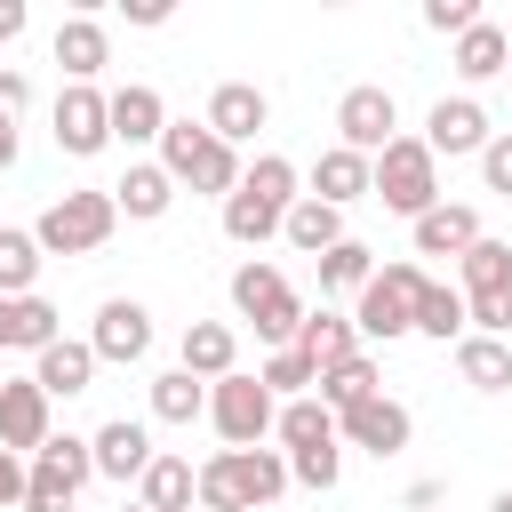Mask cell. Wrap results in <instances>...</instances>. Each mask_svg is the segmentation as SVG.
<instances>
[{
	"instance_id": "29",
	"label": "cell",
	"mask_w": 512,
	"mask_h": 512,
	"mask_svg": "<svg viewBox=\"0 0 512 512\" xmlns=\"http://www.w3.org/2000/svg\"><path fill=\"white\" fill-rule=\"evenodd\" d=\"M504 64H512V40H504V24H488V16H480L472 32H456V72H464V80H496Z\"/></svg>"
},
{
	"instance_id": "36",
	"label": "cell",
	"mask_w": 512,
	"mask_h": 512,
	"mask_svg": "<svg viewBox=\"0 0 512 512\" xmlns=\"http://www.w3.org/2000/svg\"><path fill=\"white\" fill-rule=\"evenodd\" d=\"M368 280H376V256H368V248H360V240L344 232V240H336V248L320 256V288H336V296H360Z\"/></svg>"
},
{
	"instance_id": "5",
	"label": "cell",
	"mask_w": 512,
	"mask_h": 512,
	"mask_svg": "<svg viewBox=\"0 0 512 512\" xmlns=\"http://www.w3.org/2000/svg\"><path fill=\"white\" fill-rule=\"evenodd\" d=\"M232 304H240V320H248L272 352L296 344V328H304V304H296V288H288L280 264H240V272H232Z\"/></svg>"
},
{
	"instance_id": "7",
	"label": "cell",
	"mask_w": 512,
	"mask_h": 512,
	"mask_svg": "<svg viewBox=\"0 0 512 512\" xmlns=\"http://www.w3.org/2000/svg\"><path fill=\"white\" fill-rule=\"evenodd\" d=\"M272 416H280V400L256 384V376H216L208 384V424L224 432V448H264V432H272Z\"/></svg>"
},
{
	"instance_id": "34",
	"label": "cell",
	"mask_w": 512,
	"mask_h": 512,
	"mask_svg": "<svg viewBox=\"0 0 512 512\" xmlns=\"http://www.w3.org/2000/svg\"><path fill=\"white\" fill-rule=\"evenodd\" d=\"M416 336H432V344H456V336H464V288H440V280H424V296H416Z\"/></svg>"
},
{
	"instance_id": "30",
	"label": "cell",
	"mask_w": 512,
	"mask_h": 512,
	"mask_svg": "<svg viewBox=\"0 0 512 512\" xmlns=\"http://www.w3.org/2000/svg\"><path fill=\"white\" fill-rule=\"evenodd\" d=\"M56 336H64V320H56V304H48L40 288L8 304V352H48Z\"/></svg>"
},
{
	"instance_id": "10",
	"label": "cell",
	"mask_w": 512,
	"mask_h": 512,
	"mask_svg": "<svg viewBox=\"0 0 512 512\" xmlns=\"http://www.w3.org/2000/svg\"><path fill=\"white\" fill-rule=\"evenodd\" d=\"M424 152L432 160H464V152H488V112L472 96H440L424 112Z\"/></svg>"
},
{
	"instance_id": "13",
	"label": "cell",
	"mask_w": 512,
	"mask_h": 512,
	"mask_svg": "<svg viewBox=\"0 0 512 512\" xmlns=\"http://www.w3.org/2000/svg\"><path fill=\"white\" fill-rule=\"evenodd\" d=\"M264 120H272V104H264L256 80H224V88L208 96V136H216V144H248Z\"/></svg>"
},
{
	"instance_id": "44",
	"label": "cell",
	"mask_w": 512,
	"mask_h": 512,
	"mask_svg": "<svg viewBox=\"0 0 512 512\" xmlns=\"http://www.w3.org/2000/svg\"><path fill=\"white\" fill-rule=\"evenodd\" d=\"M24 104H32V80H24L16 64H0V120L16 128V112H24Z\"/></svg>"
},
{
	"instance_id": "15",
	"label": "cell",
	"mask_w": 512,
	"mask_h": 512,
	"mask_svg": "<svg viewBox=\"0 0 512 512\" xmlns=\"http://www.w3.org/2000/svg\"><path fill=\"white\" fill-rule=\"evenodd\" d=\"M104 120H112V144H160L168 104H160V88L128 80V88H112V96H104Z\"/></svg>"
},
{
	"instance_id": "16",
	"label": "cell",
	"mask_w": 512,
	"mask_h": 512,
	"mask_svg": "<svg viewBox=\"0 0 512 512\" xmlns=\"http://www.w3.org/2000/svg\"><path fill=\"white\" fill-rule=\"evenodd\" d=\"M88 456H96V472H104V480H144V464H152L160 448H152V432H144L136 416H112V424L88 440Z\"/></svg>"
},
{
	"instance_id": "12",
	"label": "cell",
	"mask_w": 512,
	"mask_h": 512,
	"mask_svg": "<svg viewBox=\"0 0 512 512\" xmlns=\"http://www.w3.org/2000/svg\"><path fill=\"white\" fill-rule=\"evenodd\" d=\"M40 440H48V392L32 376L0 384V448L8 456H40Z\"/></svg>"
},
{
	"instance_id": "40",
	"label": "cell",
	"mask_w": 512,
	"mask_h": 512,
	"mask_svg": "<svg viewBox=\"0 0 512 512\" xmlns=\"http://www.w3.org/2000/svg\"><path fill=\"white\" fill-rule=\"evenodd\" d=\"M336 472H344V448H304V456H288V480L296 488H336Z\"/></svg>"
},
{
	"instance_id": "39",
	"label": "cell",
	"mask_w": 512,
	"mask_h": 512,
	"mask_svg": "<svg viewBox=\"0 0 512 512\" xmlns=\"http://www.w3.org/2000/svg\"><path fill=\"white\" fill-rule=\"evenodd\" d=\"M256 384H264V392H272V400H280V392H288V400H304V392H312V384H320V368H312V360H304V352H296V344H280V352H272V360H264V368H256Z\"/></svg>"
},
{
	"instance_id": "6",
	"label": "cell",
	"mask_w": 512,
	"mask_h": 512,
	"mask_svg": "<svg viewBox=\"0 0 512 512\" xmlns=\"http://www.w3.org/2000/svg\"><path fill=\"white\" fill-rule=\"evenodd\" d=\"M416 296H424V264H384L360 304H352V328L360 344H392V336H416Z\"/></svg>"
},
{
	"instance_id": "52",
	"label": "cell",
	"mask_w": 512,
	"mask_h": 512,
	"mask_svg": "<svg viewBox=\"0 0 512 512\" xmlns=\"http://www.w3.org/2000/svg\"><path fill=\"white\" fill-rule=\"evenodd\" d=\"M120 512H144V504H120Z\"/></svg>"
},
{
	"instance_id": "45",
	"label": "cell",
	"mask_w": 512,
	"mask_h": 512,
	"mask_svg": "<svg viewBox=\"0 0 512 512\" xmlns=\"http://www.w3.org/2000/svg\"><path fill=\"white\" fill-rule=\"evenodd\" d=\"M24 480H32V464L0 448V504H24Z\"/></svg>"
},
{
	"instance_id": "9",
	"label": "cell",
	"mask_w": 512,
	"mask_h": 512,
	"mask_svg": "<svg viewBox=\"0 0 512 512\" xmlns=\"http://www.w3.org/2000/svg\"><path fill=\"white\" fill-rule=\"evenodd\" d=\"M88 352H96V368H104V360H112V368L144 360V352H152V312H144L136 296H104V304H96V328H88Z\"/></svg>"
},
{
	"instance_id": "23",
	"label": "cell",
	"mask_w": 512,
	"mask_h": 512,
	"mask_svg": "<svg viewBox=\"0 0 512 512\" xmlns=\"http://www.w3.org/2000/svg\"><path fill=\"white\" fill-rule=\"evenodd\" d=\"M312 200H328V208L368 200V160H360V152H344V144H328V152L312 160Z\"/></svg>"
},
{
	"instance_id": "25",
	"label": "cell",
	"mask_w": 512,
	"mask_h": 512,
	"mask_svg": "<svg viewBox=\"0 0 512 512\" xmlns=\"http://www.w3.org/2000/svg\"><path fill=\"white\" fill-rule=\"evenodd\" d=\"M456 376L472 392H504L512 384V344L504 336H456Z\"/></svg>"
},
{
	"instance_id": "47",
	"label": "cell",
	"mask_w": 512,
	"mask_h": 512,
	"mask_svg": "<svg viewBox=\"0 0 512 512\" xmlns=\"http://www.w3.org/2000/svg\"><path fill=\"white\" fill-rule=\"evenodd\" d=\"M440 496H448V488H440V480H416V488H408V512H432V504H440Z\"/></svg>"
},
{
	"instance_id": "33",
	"label": "cell",
	"mask_w": 512,
	"mask_h": 512,
	"mask_svg": "<svg viewBox=\"0 0 512 512\" xmlns=\"http://www.w3.org/2000/svg\"><path fill=\"white\" fill-rule=\"evenodd\" d=\"M240 192H248V200H264V208H280V216L304 200V192H296V160H280V152H264L256 168H240Z\"/></svg>"
},
{
	"instance_id": "42",
	"label": "cell",
	"mask_w": 512,
	"mask_h": 512,
	"mask_svg": "<svg viewBox=\"0 0 512 512\" xmlns=\"http://www.w3.org/2000/svg\"><path fill=\"white\" fill-rule=\"evenodd\" d=\"M24 512H72V488H64V480H48V472L32 464V480H24Z\"/></svg>"
},
{
	"instance_id": "24",
	"label": "cell",
	"mask_w": 512,
	"mask_h": 512,
	"mask_svg": "<svg viewBox=\"0 0 512 512\" xmlns=\"http://www.w3.org/2000/svg\"><path fill=\"white\" fill-rule=\"evenodd\" d=\"M280 240H288V248H304V256H328V248L344 240V208H328V200H312V192H304V200L280 216Z\"/></svg>"
},
{
	"instance_id": "1",
	"label": "cell",
	"mask_w": 512,
	"mask_h": 512,
	"mask_svg": "<svg viewBox=\"0 0 512 512\" xmlns=\"http://www.w3.org/2000/svg\"><path fill=\"white\" fill-rule=\"evenodd\" d=\"M192 480H200V512H256V504H280L288 456L280 448H216Z\"/></svg>"
},
{
	"instance_id": "31",
	"label": "cell",
	"mask_w": 512,
	"mask_h": 512,
	"mask_svg": "<svg viewBox=\"0 0 512 512\" xmlns=\"http://www.w3.org/2000/svg\"><path fill=\"white\" fill-rule=\"evenodd\" d=\"M24 464H40L48 480H64L72 496L96 480V456H88V440H72V432H48V440H40V456H24Z\"/></svg>"
},
{
	"instance_id": "43",
	"label": "cell",
	"mask_w": 512,
	"mask_h": 512,
	"mask_svg": "<svg viewBox=\"0 0 512 512\" xmlns=\"http://www.w3.org/2000/svg\"><path fill=\"white\" fill-rule=\"evenodd\" d=\"M480 176H488V192H504V200H512V136H488V152H480Z\"/></svg>"
},
{
	"instance_id": "51",
	"label": "cell",
	"mask_w": 512,
	"mask_h": 512,
	"mask_svg": "<svg viewBox=\"0 0 512 512\" xmlns=\"http://www.w3.org/2000/svg\"><path fill=\"white\" fill-rule=\"evenodd\" d=\"M488 512H512V488H496V504H488Z\"/></svg>"
},
{
	"instance_id": "35",
	"label": "cell",
	"mask_w": 512,
	"mask_h": 512,
	"mask_svg": "<svg viewBox=\"0 0 512 512\" xmlns=\"http://www.w3.org/2000/svg\"><path fill=\"white\" fill-rule=\"evenodd\" d=\"M152 416H160V424H192V416H208V384L184 376V368L152 376Z\"/></svg>"
},
{
	"instance_id": "3",
	"label": "cell",
	"mask_w": 512,
	"mask_h": 512,
	"mask_svg": "<svg viewBox=\"0 0 512 512\" xmlns=\"http://www.w3.org/2000/svg\"><path fill=\"white\" fill-rule=\"evenodd\" d=\"M368 192H376L384 208H400L408 224H416L424 208H440V160L424 152V136H392V144L368 160Z\"/></svg>"
},
{
	"instance_id": "53",
	"label": "cell",
	"mask_w": 512,
	"mask_h": 512,
	"mask_svg": "<svg viewBox=\"0 0 512 512\" xmlns=\"http://www.w3.org/2000/svg\"><path fill=\"white\" fill-rule=\"evenodd\" d=\"M504 40H512V24H504Z\"/></svg>"
},
{
	"instance_id": "28",
	"label": "cell",
	"mask_w": 512,
	"mask_h": 512,
	"mask_svg": "<svg viewBox=\"0 0 512 512\" xmlns=\"http://www.w3.org/2000/svg\"><path fill=\"white\" fill-rule=\"evenodd\" d=\"M272 432H280V448H288V456H304V448H336V416H328L312 392H304V400H288V408L272 416Z\"/></svg>"
},
{
	"instance_id": "37",
	"label": "cell",
	"mask_w": 512,
	"mask_h": 512,
	"mask_svg": "<svg viewBox=\"0 0 512 512\" xmlns=\"http://www.w3.org/2000/svg\"><path fill=\"white\" fill-rule=\"evenodd\" d=\"M32 280H40V240L0 224V296H32Z\"/></svg>"
},
{
	"instance_id": "22",
	"label": "cell",
	"mask_w": 512,
	"mask_h": 512,
	"mask_svg": "<svg viewBox=\"0 0 512 512\" xmlns=\"http://www.w3.org/2000/svg\"><path fill=\"white\" fill-rule=\"evenodd\" d=\"M472 240H480V216L464 200H440V208L416 216V256H464Z\"/></svg>"
},
{
	"instance_id": "41",
	"label": "cell",
	"mask_w": 512,
	"mask_h": 512,
	"mask_svg": "<svg viewBox=\"0 0 512 512\" xmlns=\"http://www.w3.org/2000/svg\"><path fill=\"white\" fill-rule=\"evenodd\" d=\"M424 24L432 32H472L480 24V0H424Z\"/></svg>"
},
{
	"instance_id": "46",
	"label": "cell",
	"mask_w": 512,
	"mask_h": 512,
	"mask_svg": "<svg viewBox=\"0 0 512 512\" xmlns=\"http://www.w3.org/2000/svg\"><path fill=\"white\" fill-rule=\"evenodd\" d=\"M128 24H168V0H120Z\"/></svg>"
},
{
	"instance_id": "20",
	"label": "cell",
	"mask_w": 512,
	"mask_h": 512,
	"mask_svg": "<svg viewBox=\"0 0 512 512\" xmlns=\"http://www.w3.org/2000/svg\"><path fill=\"white\" fill-rule=\"evenodd\" d=\"M136 504H144V512H200V480H192V464H184V456H152L144 480H136Z\"/></svg>"
},
{
	"instance_id": "19",
	"label": "cell",
	"mask_w": 512,
	"mask_h": 512,
	"mask_svg": "<svg viewBox=\"0 0 512 512\" xmlns=\"http://www.w3.org/2000/svg\"><path fill=\"white\" fill-rule=\"evenodd\" d=\"M176 352H184L176 368H184V376H200V384H216V376H232V368H240V336H232L224 320H192Z\"/></svg>"
},
{
	"instance_id": "54",
	"label": "cell",
	"mask_w": 512,
	"mask_h": 512,
	"mask_svg": "<svg viewBox=\"0 0 512 512\" xmlns=\"http://www.w3.org/2000/svg\"><path fill=\"white\" fill-rule=\"evenodd\" d=\"M504 72H512V64H504Z\"/></svg>"
},
{
	"instance_id": "21",
	"label": "cell",
	"mask_w": 512,
	"mask_h": 512,
	"mask_svg": "<svg viewBox=\"0 0 512 512\" xmlns=\"http://www.w3.org/2000/svg\"><path fill=\"white\" fill-rule=\"evenodd\" d=\"M104 56H112V48H104V24H96V16H64V24H56V64L72 72V88H96Z\"/></svg>"
},
{
	"instance_id": "26",
	"label": "cell",
	"mask_w": 512,
	"mask_h": 512,
	"mask_svg": "<svg viewBox=\"0 0 512 512\" xmlns=\"http://www.w3.org/2000/svg\"><path fill=\"white\" fill-rule=\"evenodd\" d=\"M312 400H320L328 416H344V408H360V400H376V360H368V352H352V360H336V368H320V384H312Z\"/></svg>"
},
{
	"instance_id": "50",
	"label": "cell",
	"mask_w": 512,
	"mask_h": 512,
	"mask_svg": "<svg viewBox=\"0 0 512 512\" xmlns=\"http://www.w3.org/2000/svg\"><path fill=\"white\" fill-rule=\"evenodd\" d=\"M8 304H16V296H0V352H8Z\"/></svg>"
},
{
	"instance_id": "4",
	"label": "cell",
	"mask_w": 512,
	"mask_h": 512,
	"mask_svg": "<svg viewBox=\"0 0 512 512\" xmlns=\"http://www.w3.org/2000/svg\"><path fill=\"white\" fill-rule=\"evenodd\" d=\"M112 224H120L112 192H64V200L40 208L32 240H40V256H96V248L112 240Z\"/></svg>"
},
{
	"instance_id": "18",
	"label": "cell",
	"mask_w": 512,
	"mask_h": 512,
	"mask_svg": "<svg viewBox=\"0 0 512 512\" xmlns=\"http://www.w3.org/2000/svg\"><path fill=\"white\" fill-rule=\"evenodd\" d=\"M112 208H120V216H136V224H152V216H168V208H176V176H168L160 160H128V176L112 184Z\"/></svg>"
},
{
	"instance_id": "38",
	"label": "cell",
	"mask_w": 512,
	"mask_h": 512,
	"mask_svg": "<svg viewBox=\"0 0 512 512\" xmlns=\"http://www.w3.org/2000/svg\"><path fill=\"white\" fill-rule=\"evenodd\" d=\"M272 232H280V208H264V200H248V192H232V200H224V240L264 248Z\"/></svg>"
},
{
	"instance_id": "11",
	"label": "cell",
	"mask_w": 512,
	"mask_h": 512,
	"mask_svg": "<svg viewBox=\"0 0 512 512\" xmlns=\"http://www.w3.org/2000/svg\"><path fill=\"white\" fill-rule=\"evenodd\" d=\"M408 408L392 400V392H376V400H360V408H344L336 416V440H352V448H368V456H400L408 448Z\"/></svg>"
},
{
	"instance_id": "49",
	"label": "cell",
	"mask_w": 512,
	"mask_h": 512,
	"mask_svg": "<svg viewBox=\"0 0 512 512\" xmlns=\"http://www.w3.org/2000/svg\"><path fill=\"white\" fill-rule=\"evenodd\" d=\"M8 168H16V128L0 120V176H8Z\"/></svg>"
},
{
	"instance_id": "32",
	"label": "cell",
	"mask_w": 512,
	"mask_h": 512,
	"mask_svg": "<svg viewBox=\"0 0 512 512\" xmlns=\"http://www.w3.org/2000/svg\"><path fill=\"white\" fill-rule=\"evenodd\" d=\"M456 264H464V296H504V288H512V248L488 240V232H480Z\"/></svg>"
},
{
	"instance_id": "17",
	"label": "cell",
	"mask_w": 512,
	"mask_h": 512,
	"mask_svg": "<svg viewBox=\"0 0 512 512\" xmlns=\"http://www.w3.org/2000/svg\"><path fill=\"white\" fill-rule=\"evenodd\" d=\"M88 376H96V352H88V336H56L48 352H32V384H40L48 400H72V392H88Z\"/></svg>"
},
{
	"instance_id": "14",
	"label": "cell",
	"mask_w": 512,
	"mask_h": 512,
	"mask_svg": "<svg viewBox=\"0 0 512 512\" xmlns=\"http://www.w3.org/2000/svg\"><path fill=\"white\" fill-rule=\"evenodd\" d=\"M56 144H64L72 160H88V152L112 144V120H104V96H96V88H64V96H56Z\"/></svg>"
},
{
	"instance_id": "27",
	"label": "cell",
	"mask_w": 512,
	"mask_h": 512,
	"mask_svg": "<svg viewBox=\"0 0 512 512\" xmlns=\"http://www.w3.org/2000/svg\"><path fill=\"white\" fill-rule=\"evenodd\" d=\"M296 352H304L312 368H336V360H352V352H360V328H352V320H336V312H304Z\"/></svg>"
},
{
	"instance_id": "8",
	"label": "cell",
	"mask_w": 512,
	"mask_h": 512,
	"mask_svg": "<svg viewBox=\"0 0 512 512\" xmlns=\"http://www.w3.org/2000/svg\"><path fill=\"white\" fill-rule=\"evenodd\" d=\"M392 136H400V104H392V88H376V80L344 88V104H336V144L360 152V160H376Z\"/></svg>"
},
{
	"instance_id": "48",
	"label": "cell",
	"mask_w": 512,
	"mask_h": 512,
	"mask_svg": "<svg viewBox=\"0 0 512 512\" xmlns=\"http://www.w3.org/2000/svg\"><path fill=\"white\" fill-rule=\"evenodd\" d=\"M24 24H32V16H24V0H0V40H16Z\"/></svg>"
},
{
	"instance_id": "2",
	"label": "cell",
	"mask_w": 512,
	"mask_h": 512,
	"mask_svg": "<svg viewBox=\"0 0 512 512\" xmlns=\"http://www.w3.org/2000/svg\"><path fill=\"white\" fill-rule=\"evenodd\" d=\"M160 168H168L176 184H192V192H216V200L240 192V152L216 144L208 120H168V128H160Z\"/></svg>"
}]
</instances>
